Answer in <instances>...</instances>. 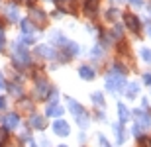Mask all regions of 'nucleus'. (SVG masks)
Here are the masks:
<instances>
[{
  "instance_id": "1",
  "label": "nucleus",
  "mask_w": 151,
  "mask_h": 147,
  "mask_svg": "<svg viewBox=\"0 0 151 147\" xmlns=\"http://www.w3.org/2000/svg\"><path fill=\"white\" fill-rule=\"evenodd\" d=\"M124 86H126L124 73H120V71L112 69V71L108 73V77H106V88L110 92H120V90H124Z\"/></svg>"
},
{
  "instance_id": "2",
  "label": "nucleus",
  "mask_w": 151,
  "mask_h": 147,
  "mask_svg": "<svg viewBox=\"0 0 151 147\" xmlns=\"http://www.w3.org/2000/svg\"><path fill=\"white\" fill-rule=\"evenodd\" d=\"M14 61L18 67H28L29 65V53L24 43H16L14 45Z\"/></svg>"
},
{
  "instance_id": "3",
  "label": "nucleus",
  "mask_w": 151,
  "mask_h": 147,
  "mask_svg": "<svg viewBox=\"0 0 151 147\" xmlns=\"http://www.w3.org/2000/svg\"><path fill=\"white\" fill-rule=\"evenodd\" d=\"M134 118L137 120V124H139L143 130L151 125V118H149V112H147V110H134Z\"/></svg>"
},
{
  "instance_id": "4",
  "label": "nucleus",
  "mask_w": 151,
  "mask_h": 147,
  "mask_svg": "<svg viewBox=\"0 0 151 147\" xmlns=\"http://www.w3.org/2000/svg\"><path fill=\"white\" fill-rule=\"evenodd\" d=\"M57 2V8L61 12H67V14H73L77 10V4H75V0H55Z\"/></svg>"
},
{
  "instance_id": "5",
  "label": "nucleus",
  "mask_w": 151,
  "mask_h": 147,
  "mask_svg": "<svg viewBox=\"0 0 151 147\" xmlns=\"http://www.w3.org/2000/svg\"><path fill=\"white\" fill-rule=\"evenodd\" d=\"M53 131H55L57 136L65 137V136H69L71 128H69V124H67V122H63V120H57L55 124H53Z\"/></svg>"
},
{
  "instance_id": "6",
  "label": "nucleus",
  "mask_w": 151,
  "mask_h": 147,
  "mask_svg": "<svg viewBox=\"0 0 151 147\" xmlns=\"http://www.w3.org/2000/svg\"><path fill=\"white\" fill-rule=\"evenodd\" d=\"M29 20L32 22H35L37 26H45V22H47V18H45V14L41 10H37V8H32V12H29Z\"/></svg>"
},
{
  "instance_id": "7",
  "label": "nucleus",
  "mask_w": 151,
  "mask_h": 147,
  "mask_svg": "<svg viewBox=\"0 0 151 147\" xmlns=\"http://www.w3.org/2000/svg\"><path fill=\"white\" fill-rule=\"evenodd\" d=\"M67 106H69V110L73 112L75 118H78V116H83V114H84V108L81 106L77 100H73V98H67Z\"/></svg>"
},
{
  "instance_id": "8",
  "label": "nucleus",
  "mask_w": 151,
  "mask_h": 147,
  "mask_svg": "<svg viewBox=\"0 0 151 147\" xmlns=\"http://www.w3.org/2000/svg\"><path fill=\"white\" fill-rule=\"evenodd\" d=\"M124 20H126V26H128L132 32H139V20H137V16H134V14H126Z\"/></svg>"
},
{
  "instance_id": "9",
  "label": "nucleus",
  "mask_w": 151,
  "mask_h": 147,
  "mask_svg": "<svg viewBox=\"0 0 151 147\" xmlns=\"http://www.w3.org/2000/svg\"><path fill=\"white\" fill-rule=\"evenodd\" d=\"M18 125H20V118H18L16 114L4 116V128L6 130H14V128H18Z\"/></svg>"
},
{
  "instance_id": "10",
  "label": "nucleus",
  "mask_w": 151,
  "mask_h": 147,
  "mask_svg": "<svg viewBox=\"0 0 151 147\" xmlns=\"http://www.w3.org/2000/svg\"><path fill=\"white\" fill-rule=\"evenodd\" d=\"M47 92H49V85H47L43 79H39L37 85H35V94H37V98H45Z\"/></svg>"
},
{
  "instance_id": "11",
  "label": "nucleus",
  "mask_w": 151,
  "mask_h": 147,
  "mask_svg": "<svg viewBox=\"0 0 151 147\" xmlns=\"http://www.w3.org/2000/svg\"><path fill=\"white\" fill-rule=\"evenodd\" d=\"M35 51H37V55L47 57V59H53V57H55V49L49 47V45H37V47H35Z\"/></svg>"
},
{
  "instance_id": "12",
  "label": "nucleus",
  "mask_w": 151,
  "mask_h": 147,
  "mask_svg": "<svg viewBox=\"0 0 151 147\" xmlns=\"http://www.w3.org/2000/svg\"><path fill=\"white\" fill-rule=\"evenodd\" d=\"M78 75H81L84 80H92L94 79V69L88 67V65H83V67L78 69Z\"/></svg>"
},
{
  "instance_id": "13",
  "label": "nucleus",
  "mask_w": 151,
  "mask_h": 147,
  "mask_svg": "<svg viewBox=\"0 0 151 147\" xmlns=\"http://www.w3.org/2000/svg\"><path fill=\"white\" fill-rule=\"evenodd\" d=\"M29 125H32V128H35V130H43L45 128V120H43V116H32V118H29Z\"/></svg>"
},
{
  "instance_id": "14",
  "label": "nucleus",
  "mask_w": 151,
  "mask_h": 147,
  "mask_svg": "<svg viewBox=\"0 0 151 147\" xmlns=\"http://www.w3.org/2000/svg\"><path fill=\"white\" fill-rule=\"evenodd\" d=\"M63 45H65V51H67V55H77V53H81V47L77 45V43H73V41H65V43H63Z\"/></svg>"
},
{
  "instance_id": "15",
  "label": "nucleus",
  "mask_w": 151,
  "mask_h": 147,
  "mask_svg": "<svg viewBox=\"0 0 151 147\" xmlns=\"http://www.w3.org/2000/svg\"><path fill=\"white\" fill-rule=\"evenodd\" d=\"M137 92H139V85H137V82H132V85L126 86V96L128 98H135Z\"/></svg>"
},
{
  "instance_id": "16",
  "label": "nucleus",
  "mask_w": 151,
  "mask_h": 147,
  "mask_svg": "<svg viewBox=\"0 0 151 147\" xmlns=\"http://www.w3.org/2000/svg\"><path fill=\"white\" fill-rule=\"evenodd\" d=\"M6 16H8V20H10V22H16L18 18V8H16V4H10L8 6V8H6Z\"/></svg>"
},
{
  "instance_id": "17",
  "label": "nucleus",
  "mask_w": 151,
  "mask_h": 147,
  "mask_svg": "<svg viewBox=\"0 0 151 147\" xmlns=\"http://www.w3.org/2000/svg\"><path fill=\"white\" fill-rule=\"evenodd\" d=\"M118 116H120V122H128L129 120V112H128V108L124 106V104H118Z\"/></svg>"
},
{
  "instance_id": "18",
  "label": "nucleus",
  "mask_w": 151,
  "mask_h": 147,
  "mask_svg": "<svg viewBox=\"0 0 151 147\" xmlns=\"http://www.w3.org/2000/svg\"><path fill=\"white\" fill-rule=\"evenodd\" d=\"M63 114V108L57 106V104H49V108H47V116H61Z\"/></svg>"
},
{
  "instance_id": "19",
  "label": "nucleus",
  "mask_w": 151,
  "mask_h": 147,
  "mask_svg": "<svg viewBox=\"0 0 151 147\" xmlns=\"http://www.w3.org/2000/svg\"><path fill=\"white\" fill-rule=\"evenodd\" d=\"M114 133H116V137H118V143H124V141H126V137H124V131H122V122L114 125Z\"/></svg>"
},
{
  "instance_id": "20",
  "label": "nucleus",
  "mask_w": 151,
  "mask_h": 147,
  "mask_svg": "<svg viewBox=\"0 0 151 147\" xmlns=\"http://www.w3.org/2000/svg\"><path fill=\"white\" fill-rule=\"evenodd\" d=\"M22 29H24V34H34L35 29L32 26V20H22Z\"/></svg>"
},
{
  "instance_id": "21",
  "label": "nucleus",
  "mask_w": 151,
  "mask_h": 147,
  "mask_svg": "<svg viewBox=\"0 0 151 147\" xmlns=\"http://www.w3.org/2000/svg\"><path fill=\"white\" fill-rule=\"evenodd\" d=\"M18 108H20V110H32L34 104H32V100H26V98H24V100L18 102Z\"/></svg>"
},
{
  "instance_id": "22",
  "label": "nucleus",
  "mask_w": 151,
  "mask_h": 147,
  "mask_svg": "<svg viewBox=\"0 0 151 147\" xmlns=\"http://www.w3.org/2000/svg\"><path fill=\"white\" fill-rule=\"evenodd\" d=\"M92 102H94L96 106H104V96H102L100 92H94L92 94Z\"/></svg>"
},
{
  "instance_id": "23",
  "label": "nucleus",
  "mask_w": 151,
  "mask_h": 147,
  "mask_svg": "<svg viewBox=\"0 0 151 147\" xmlns=\"http://www.w3.org/2000/svg\"><path fill=\"white\" fill-rule=\"evenodd\" d=\"M96 6H98L96 0H86V12H88V14H92V12L96 10Z\"/></svg>"
},
{
  "instance_id": "24",
  "label": "nucleus",
  "mask_w": 151,
  "mask_h": 147,
  "mask_svg": "<svg viewBox=\"0 0 151 147\" xmlns=\"http://www.w3.org/2000/svg\"><path fill=\"white\" fill-rule=\"evenodd\" d=\"M141 59L147 63H151V49H147V47H143L141 49Z\"/></svg>"
},
{
  "instance_id": "25",
  "label": "nucleus",
  "mask_w": 151,
  "mask_h": 147,
  "mask_svg": "<svg viewBox=\"0 0 151 147\" xmlns=\"http://www.w3.org/2000/svg\"><path fill=\"white\" fill-rule=\"evenodd\" d=\"M22 41H24V43H34V41H35V35L34 34H24L22 35Z\"/></svg>"
},
{
  "instance_id": "26",
  "label": "nucleus",
  "mask_w": 151,
  "mask_h": 147,
  "mask_svg": "<svg viewBox=\"0 0 151 147\" xmlns=\"http://www.w3.org/2000/svg\"><path fill=\"white\" fill-rule=\"evenodd\" d=\"M6 137H8L6 128H0V145H4V143H6Z\"/></svg>"
},
{
  "instance_id": "27",
  "label": "nucleus",
  "mask_w": 151,
  "mask_h": 147,
  "mask_svg": "<svg viewBox=\"0 0 151 147\" xmlns=\"http://www.w3.org/2000/svg\"><path fill=\"white\" fill-rule=\"evenodd\" d=\"M98 141H100V147H112L110 143H108V139L104 136H98Z\"/></svg>"
},
{
  "instance_id": "28",
  "label": "nucleus",
  "mask_w": 151,
  "mask_h": 147,
  "mask_svg": "<svg viewBox=\"0 0 151 147\" xmlns=\"http://www.w3.org/2000/svg\"><path fill=\"white\" fill-rule=\"evenodd\" d=\"M112 35L116 37V39H118V37H122V26H116V28H114V32H112Z\"/></svg>"
},
{
  "instance_id": "29",
  "label": "nucleus",
  "mask_w": 151,
  "mask_h": 147,
  "mask_svg": "<svg viewBox=\"0 0 151 147\" xmlns=\"http://www.w3.org/2000/svg\"><path fill=\"white\" fill-rule=\"evenodd\" d=\"M57 100H59V94L53 90V92L49 94V102H51V104H57Z\"/></svg>"
},
{
  "instance_id": "30",
  "label": "nucleus",
  "mask_w": 151,
  "mask_h": 147,
  "mask_svg": "<svg viewBox=\"0 0 151 147\" xmlns=\"http://www.w3.org/2000/svg\"><path fill=\"white\" fill-rule=\"evenodd\" d=\"M106 18H108V20H116V18H118V12L116 10H108Z\"/></svg>"
},
{
  "instance_id": "31",
  "label": "nucleus",
  "mask_w": 151,
  "mask_h": 147,
  "mask_svg": "<svg viewBox=\"0 0 151 147\" xmlns=\"http://www.w3.org/2000/svg\"><path fill=\"white\" fill-rule=\"evenodd\" d=\"M141 130H143V128H141L139 124H135V125H134V136L139 137V136H141Z\"/></svg>"
},
{
  "instance_id": "32",
  "label": "nucleus",
  "mask_w": 151,
  "mask_h": 147,
  "mask_svg": "<svg viewBox=\"0 0 151 147\" xmlns=\"http://www.w3.org/2000/svg\"><path fill=\"white\" fill-rule=\"evenodd\" d=\"M129 4L135 6V8H141L143 6V0H129Z\"/></svg>"
},
{
  "instance_id": "33",
  "label": "nucleus",
  "mask_w": 151,
  "mask_h": 147,
  "mask_svg": "<svg viewBox=\"0 0 151 147\" xmlns=\"http://www.w3.org/2000/svg\"><path fill=\"white\" fill-rule=\"evenodd\" d=\"M102 55V49L100 47H94V49H92V57H100Z\"/></svg>"
},
{
  "instance_id": "34",
  "label": "nucleus",
  "mask_w": 151,
  "mask_h": 147,
  "mask_svg": "<svg viewBox=\"0 0 151 147\" xmlns=\"http://www.w3.org/2000/svg\"><path fill=\"white\" fill-rule=\"evenodd\" d=\"M4 45H6V37H4V34L0 32V49H4Z\"/></svg>"
},
{
  "instance_id": "35",
  "label": "nucleus",
  "mask_w": 151,
  "mask_h": 147,
  "mask_svg": "<svg viewBox=\"0 0 151 147\" xmlns=\"http://www.w3.org/2000/svg\"><path fill=\"white\" fill-rule=\"evenodd\" d=\"M143 82H145V85H151V75H143Z\"/></svg>"
},
{
  "instance_id": "36",
  "label": "nucleus",
  "mask_w": 151,
  "mask_h": 147,
  "mask_svg": "<svg viewBox=\"0 0 151 147\" xmlns=\"http://www.w3.org/2000/svg\"><path fill=\"white\" fill-rule=\"evenodd\" d=\"M39 141H41V147H49V141H47V139H45V137H41V139H39Z\"/></svg>"
},
{
  "instance_id": "37",
  "label": "nucleus",
  "mask_w": 151,
  "mask_h": 147,
  "mask_svg": "<svg viewBox=\"0 0 151 147\" xmlns=\"http://www.w3.org/2000/svg\"><path fill=\"white\" fill-rule=\"evenodd\" d=\"M10 90H12V92H16V94H20V92H22L20 88H18V86H10Z\"/></svg>"
},
{
  "instance_id": "38",
  "label": "nucleus",
  "mask_w": 151,
  "mask_h": 147,
  "mask_svg": "<svg viewBox=\"0 0 151 147\" xmlns=\"http://www.w3.org/2000/svg\"><path fill=\"white\" fill-rule=\"evenodd\" d=\"M6 106V100H4V98H0V108H4Z\"/></svg>"
},
{
  "instance_id": "39",
  "label": "nucleus",
  "mask_w": 151,
  "mask_h": 147,
  "mask_svg": "<svg viewBox=\"0 0 151 147\" xmlns=\"http://www.w3.org/2000/svg\"><path fill=\"white\" fill-rule=\"evenodd\" d=\"M24 4H34V0H22Z\"/></svg>"
},
{
  "instance_id": "40",
  "label": "nucleus",
  "mask_w": 151,
  "mask_h": 147,
  "mask_svg": "<svg viewBox=\"0 0 151 147\" xmlns=\"http://www.w3.org/2000/svg\"><path fill=\"white\" fill-rule=\"evenodd\" d=\"M116 2H124V0H116Z\"/></svg>"
},
{
  "instance_id": "41",
  "label": "nucleus",
  "mask_w": 151,
  "mask_h": 147,
  "mask_svg": "<svg viewBox=\"0 0 151 147\" xmlns=\"http://www.w3.org/2000/svg\"><path fill=\"white\" fill-rule=\"evenodd\" d=\"M59 147H67V145H59Z\"/></svg>"
},
{
  "instance_id": "42",
  "label": "nucleus",
  "mask_w": 151,
  "mask_h": 147,
  "mask_svg": "<svg viewBox=\"0 0 151 147\" xmlns=\"http://www.w3.org/2000/svg\"><path fill=\"white\" fill-rule=\"evenodd\" d=\"M149 35H151V29H149Z\"/></svg>"
},
{
  "instance_id": "43",
  "label": "nucleus",
  "mask_w": 151,
  "mask_h": 147,
  "mask_svg": "<svg viewBox=\"0 0 151 147\" xmlns=\"http://www.w3.org/2000/svg\"><path fill=\"white\" fill-rule=\"evenodd\" d=\"M0 79H2V75H0Z\"/></svg>"
}]
</instances>
